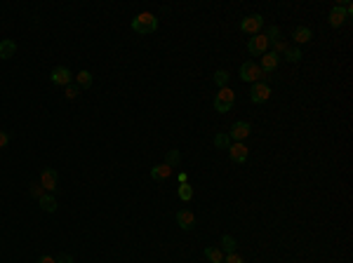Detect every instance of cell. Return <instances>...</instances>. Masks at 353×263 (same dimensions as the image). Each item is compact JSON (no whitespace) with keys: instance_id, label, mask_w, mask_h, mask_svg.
<instances>
[{"instance_id":"1","label":"cell","mask_w":353,"mask_h":263,"mask_svg":"<svg viewBox=\"0 0 353 263\" xmlns=\"http://www.w3.org/2000/svg\"><path fill=\"white\" fill-rule=\"evenodd\" d=\"M156 28H158V19H156V14L151 12H141L132 19V31L139 33V36H149Z\"/></svg>"},{"instance_id":"2","label":"cell","mask_w":353,"mask_h":263,"mask_svg":"<svg viewBox=\"0 0 353 263\" xmlns=\"http://www.w3.org/2000/svg\"><path fill=\"white\" fill-rule=\"evenodd\" d=\"M271 78L269 73H264L261 68H259V64H255V61H245L243 66H240V80L243 82H266V80Z\"/></svg>"},{"instance_id":"3","label":"cell","mask_w":353,"mask_h":263,"mask_svg":"<svg viewBox=\"0 0 353 263\" xmlns=\"http://www.w3.org/2000/svg\"><path fill=\"white\" fill-rule=\"evenodd\" d=\"M233 101H235V92L229 90V87H221L219 94L215 96V111H217V113H229Z\"/></svg>"},{"instance_id":"4","label":"cell","mask_w":353,"mask_h":263,"mask_svg":"<svg viewBox=\"0 0 353 263\" xmlns=\"http://www.w3.org/2000/svg\"><path fill=\"white\" fill-rule=\"evenodd\" d=\"M269 38L264 36V33H257L255 38H250V42H247V52L255 54V56H261V54L269 52Z\"/></svg>"},{"instance_id":"5","label":"cell","mask_w":353,"mask_h":263,"mask_svg":"<svg viewBox=\"0 0 353 263\" xmlns=\"http://www.w3.org/2000/svg\"><path fill=\"white\" fill-rule=\"evenodd\" d=\"M264 26V17L261 14H250V17H245L243 21H240V31L243 33H252V36H257L259 31Z\"/></svg>"},{"instance_id":"6","label":"cell","mask_w":353,"mask_h":263,"mask_svg":"<svg viewBox=\"0 0 353 263\" xmlns=\"http://www.w3.org/2000/svg\"><path fill=\"white\" fill-rule=\"evenodd\" d=\"M269 96H271V87L266 82H255L252 85V90H250L252 104H264V101H269Z\"/></svg>"},{"instance_id":"7","label":"cell","mask_w":353,"mask_h":263,"mask_svg":"<svg viewBox=\"0 0 353 263\" xmlns=\"http://www.w3.org/2000/svg\"><path fill=\"white\" fill-rule=\"evenodd\" d=\"M229 136L243 144L245 139L250 136V122H245V120H238V122H233V125H231V132H229Z\"/></svg>"},{"instance_id":"8","label":"cell","mask_w":353,"mask_h":263,"mask_svg":"<svg viewBox=\"0 0 353 263\" xmlns=\"http://www.w3.org/2000/svg\"><path fill=\"white\" fill-rule=\"evenodd\" d=\"M278 64H280V56H278L275 52H266V54H261L259 68H261L264 73H273V71L278 68Z\"/></svg>"},{"instance_id":"9","label":"cell","mask_w":353,"mask_h":263,"mask_svg":"<svg viewBox=\"0 0 353 263\" xmlns=\"http://www.w3.org/2000/svg\"><path fill=\"white\" fill-rule=\"evenodd\" d=\"M346 19H349V14L344 10V5H334V7L330 10V26L339 28L346 24Z\"/></svg>"},{"instance_id":"10","label":"cell","mask_w":353,"mask_h":263,"mask_svg":"<svg viewBox=\"0 0 353 263\" xmlns=\"http://www.w3.org/2000/svg\"><path fill=\"white\" fill-rule=\"evenodd\" d=\"M50 80L55 82V85H71V80H73V73L68 71L66 66H57L55 71H52V75Z\"/></svg>"},{"instance_id":"11","label":"cell","mask_w":353,"mask_h":263,"mask_svg":"<svg viewBox=\"0 0 353 263\" xmlns=\"http://www.w3.org/2000/svg\"><path fill=\"white\" fill-rule=\"evenodd\" d=\"M40 186L45 188V190H55L57 188V171L55 169H50V167H45L42 169V174H40Z\"/></svg>"},{"instance_id":"12","label":"cell","mask_w":353,"mask_h":263,"mask_svg":"<svg viewBox=\"0 0 353 263\" xmlns=\"http://www.w3.org/2000/svg\"><path fill=\"white\" fill-rule=\"evenodd\" d=\"M229 155H231L233 162H245V160H247V146L235 141V144H231V148H229Z\"/></svg>"},{"instance_id":"13","label":"cell","mask_w":353,"mask_h":263,"mask_svg":"<svg viewBox=\"0 0 353 263\" xmlns=\"http://www.w3.org/2000/svg\"><path fill=\"white\" fill-rule=\"evenodd\" d=\"M176 224H179V228H184V230H191V228L196 225V216H193L189 209H181V211H176Z\"/></svg>"},{"instance_id":"14","label":"cell","mask_w":353,"mask_h":263,"mask_svg":"<svg viewBox=\"0 0 353 263\" xmlns=\"http://www.w3.org/2000/svg\"><path fill=\"white\" fill-rule=\"evenodd\" d=\"M172 174V167L170 165H156V167H151V179H156V181H163V179H167Z\"/></svg>"},{"instance_id":"15","label":"cell","mask_w":353,"mask_h":263,"mask_svg":"<svg viewBox=\"0 0 353 263\" xmlns=\"http://www.w3.org/2000/svg\"><path fill=\"white\" fill-rule=\"evenodd\" d=\"M14 52H17L14 40H0V59H12Z\"/></svg>"},{"instance_id":"16","label":"cell","mask_w":353,"mask_h":263,"mask_svg":"<svg viewBox=\"0 0 353 263\" xmlns=\"http://www.w3.org/2000/svg\"><path fill=\"white\" fill-rule=\"evenodd\" d=\"M38 202H40V209H42V211H47V214H55V211H57V197H55V195L45 193V195H42Z\"/></svg>"},{"instance_id":"17","label":"cell","mask_w":353,"mask_h":263,"mask_svg":"<svg viewBox=\"0 0 353 263\" xmlns=\"http://www.w3.org/2000/svg\"><path fill=\"white\" fill-rule=\"evenodd\" d=\"M292 38H294V42H299V45L309 42V40H311V28L297 26V28H294V33H292Z\"/></svg>"},{"instance_id":"18","label":"cell","mask_w":353,"mask_h":263,"mask_svg":"<svg viewBox=\"0 0 353 263\" xmlns=\"http://www.w3.org/2000/svg\"><path fill=\"white\" fill-rule=\"evenodd\" d=\"M203 254H205V259H207L210 263H224V251L217 249V247H207Z\"/></svg>"},{"instance_id":"19","label":"cell","mask_w":353,"mask_h":263,"mask_svg":"<svg viewBox=\"0 0 353 263\" xmlns=\"http://www.w3.org/2000/svg\"><path fill=\"white\" fill-rule=\"evenodd\" d=\"M215 146H217L219 150H229L231 148V136L226 132H219L217 136H215Z\"/></svg>"},{"instance_id":"20","label":"cell","mask_w":353,"mask_h":263,"mask_svg":"<svg viewBox=\"0 0 353 263\" xmlns=\"http://www.w3.org/2000/svg\"><path fill=\"white\" fill-rule=\"evenodd\" d=\"M76 82H78V87L87 90V87L92 85V73H90V71H80V73L76 75Z\"/></svg>"},{"instance_id":"21","label":"cell","mask_w":353,"mask_h":263,"mask_svg":"<svg viewBox=\"0 0 353 263\" xmlns=\"http://www.w3.org/2000/svg\"><path fill=\"white\" fill-rule=\"evenodd\" d=\"M229 71H224V68H219L217 73H215V82H217L219 87H229Z\"/></svg>"},{"instance_id":"22","label":"cell","mask_w":353,"mask_h":263,"mask_svg":"<svg viewBox=\"0 0 353 263\" xmlns=\"http://www.w3.org/2000/svg\"><path fill=\"white\" fill-rule=\"evenodd\" d=\"M179 162H181V155H179V150H167V155H165V165H170V167L175 169Z\"/></svg>"},{"instance_id":"23","label":"cell","mask_w":353,"mask_h":263,"mask_svg":"<svg viewBox=\"0 0 353 263\" xmlns=\"http://www.w3.org/2000/svg\"><path fill=\"white\" fill-rule=\"evenodd\" d=\"M221 249L226 251V254H233L235 251V240L231 235H224L221 237Z\"/></svg>"},{"instance_id":"24","label":"cell","mask_w":353,"mask_h":263,"mask_svg":"<svg viewBox=\"0 0 353 263\" xmlns=\"http://www.w3.org/2000/svg\"><path fill=\"white\" fill-rule=\"evenodd\" d=\"M264 36H266V38H269V42H278V40H280V28L278 26H269L266 28V31H264Z\"/></svg>"},{"instance_id":"25","label":"cell","mask_w":353,"mask_h":263,"mask_svg":"<svg viewBox=\"0 0 353 263\" xmlns=\"http://www.w3.org/2000/svg\"><path fill=\"white\" fill-rule=\"evenodd\" d=\"M179 197H181L184 202H189L191 197H193V188H191V184H179Z\"/></svg>"},{"instance_id":"26","label":"cell","mask_w":353,"mask_h":263,"mask_svg":"<svg viewBox=\"0 0 353 263\" xmlns=\"http://www.w3.org/2000/svg\"><path fill=\"white\" fill-rule=\"evenodd\" d=\"M285 59L290 61V64H297L299 59H301V50H294V47H287Z\"/></svg>"},{"instance_id":"27","label":"cell","mask_w":353,"mask_h":263,"mask_svg":"<svg viewBox=\"0 0 353 263\" xmlns=\"http://www.w3.org/2000/svg\"><path fill=\"white\" fill-rule=\"evenodd\" d=\"M273 52L278 54V56H280V54H285V52H287V42H285V40H278V42H273Z\"/></svg>"},{"instance_id":"28","label":"cell","mask_w":353,"mask_h":263,"mask_svg":"<svg viewBox=\"0 0 353 263\" xmlns=\"http://www.w3.org/2000/svg\"><path fill=\"white\" fill-rule=\"evenodd\" d=\"M31 195H33V197H38V200H40V197L45 195V188H42L40 184H31Z\"/></svg>"},{"instance_id":"29","label":"cell","mask_w":353,"mask_h":263,"mask_svg":"<svg viewBox=\"0 0 353 263\" xmlns=\"http://www.w3.org/2000/svg\"><path fill=\"white\" fill-rule=\"evenodd\" d=\"M224 261H226V263H245V259L240 256V254H235V251H233V254H226V259H224Z\"/></svg>"},{"instance_id":"30","label":"cell","mask_w":353,"mask_h":263,"mask_svg":"<svg viewBox=\"0 0 353 263\" xmlns=\"http://www.w3.org/2000/svg\"><path fill=\"white\" fill-rule=\"evenodd\" d=\"M78 96V87H73V85H66V99H76Z\"/></svg>"},{"instance_id":"31","label":"cell","mask_w":353,"mask_h":263,"mask_svg":"<svg viewBox=\"0 0 353 263\" xmlns=\"http://www.w3.org/2000/svg\"><path fill=\"white\" fill-rule=\"evenodd\" d=\"M7 144H10V134H7V132H2V130H0V148H5Z\"/></svg>"},{"instance_id":"32","label":"cell","mask_w":353,"mask_h":263,"mask_svg":"<svg viewBox=\"0 0 353 263\" xmlns=\"http://www.w3.org/2000/svg\"><path fill=\"white\" fill-rule=\"evenodd\" d=\"M55 261L57 263H73V256H71V254H61V256H57Z\"/></svg>"},{"instance_id":"33","label":"cell","mask_w":353,"mask_h":263,"mask_svg":"<svg viewBox=\"0 0 353 263\" xmlns=\"http://www.w3.org/2000/svg\"><path fill=\"white\" fill-rule=\"evenodd\" d=\"M38 263H57V261H55V256H40Z\"/></svg>"}]
</instances>
